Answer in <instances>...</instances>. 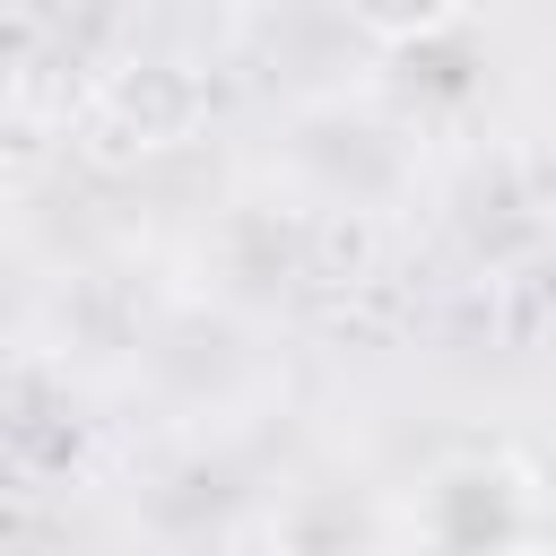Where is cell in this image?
Instances as JSON below:
<instances>
[{
  "instance_id": "6da1fadb",
  "label": "cell",
  "mask_w": 556,
  "mask_h": 556,
  "mask_svg": "<svg viewBox=\"0 0 556 556\" xmlns=\"http://www.w3.org/2000/svg\"><path fill=\"white\" fill-rule=\"evenodd\" d=\"M200 130H208V78L174 52L104 70L78 104V156L87 165H148V156L191 148Z\"/></svg>"
},
{
  "instance_id": "3957f363",
  "label": "cell",
  "mask_w": 556,
  "mask_h": 556,
  "mask_svg": "<svg viewBox=\"0 0 556 556\" xmlns=\"http://www.w3.org/2000/svg\"><path fill=\"white\" fill-rule=\"evenodd\" d=\"M339 9H348V26L374 35V43H434V35H452L478 0H339Z\"/></svg>"
},
{
  "instance_id": "7a4b0ae2",
  "label": "cell",
  "mask_w": 556,
  "mask_h": 556,
  "mask_svg": "<svg viewBox=\"0 0 556 556\" xmlns=\"http://www.w3.org/2000/svg\"><path fill=\"white\" fill-rule=\"evenodd\" d=\"M408 530H417L426 547H521V539H539V521H530V478H521L513 460H486V452L443 460V469L417 486Z\"/></svg>"
}]
</instances>
